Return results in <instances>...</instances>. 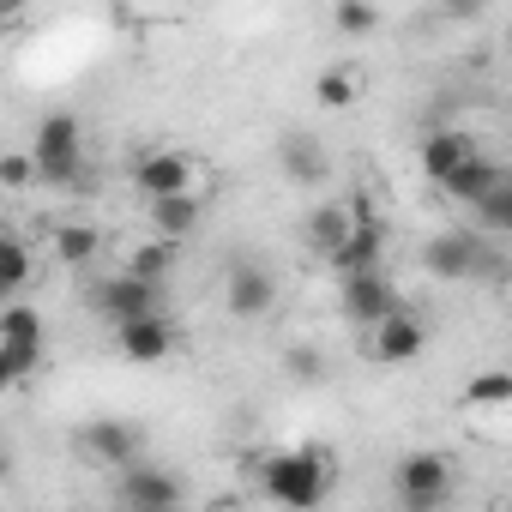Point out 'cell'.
<instances>
[{
  "mask_svg": "<svg viewBox=\"0 0 512 512\" xmlns=\"http://www.w3.org/2000/svg\"><path fill=\"white\" fill-rule=\"evenodd\" d=\"M169 350H175V326H169L163 314L121 326V356H127V362H163Z\"/></svg>",
  "mask_w": 512,
  "mask_h": 512,
  "instance_id": "cell-16",
  "label": "cell"
},
{
  "mask_svg": "<svg viewBox=\"0 0 512 512\" xmlns=\"http://www.w3.org/2000/svg\"><path fill=\"white\" fill-rule=\"evenodd\" d=\"M422 266L434 272V278H482V272H500L494 260H488V247H482V235L476 229H446V235H434L428 247H422Z\"/></svg>",
  "mask_w": 512,
  "mask_h": 512,
  "instance_id": "cell-5",
  "label": "cell"
},
{
  "mask_svg": "<svg viewBox=\"0 0 512 512\" xmlns=\"http://www.w3.org/2000/svg\"><path fill=\"white\" fill-rule=\"evenodd\" d=\"M464 404H470V410H500V404H512V374H506V368H482V374H470Z\"/></svg>",
  "mask_w": 512,
  "mask_h": 512,
  "instance_id": "cell-22",
  "label": "cell"
},
{
  "mask_svg": "<svg viewBox=\"0 0 512 512\" xmlns=\"http://www.w3.org/2000/svg\"><path fill=\"white\" fill-rule=\"evenodd\" d=\"M145 217H151V235L175 247L181 235H193V229H199V217H205V199H199V193H181V199H157V205H145Z\"/></svg>",
  "mask_w": 512,
  "mask_h": 512,
  "instance_id": "cell-15",
  "label": "cell"
},
{
  "mask_svg": "<svg viewBox=\"0 0 512 512\" xmlns=\"http://www.w3.org/2000/svg\"><path fill=\"white\" fill-rule=\"evenodd\" d=\"M0 350H43V314L31 302H13L0 314Z\"/></svg>",
  "mask_w": 512,
  "mask_h": 512,
  "instance_id": "cell-20",
  "label": "cell"
},
{
  "mask_svg": "<svg viewBox=\"0 0 512 512\" xmlns=\"http://www.w3.org/2000/svg\"><path fill=\"white\" fill-rule=\"evenodd\" d=\"M422 344H428V326H422L410 308H398L386 326H374V332H368V356H374V362H386V368H392V362L422 356Z\"/></svg>",
  "mask_w": 512,
  "mask_h": 512,
  "instance_id": "cell-12",
  "label": "cell"
},
{
  "mask_svg": "<svg viewBox=\"0 0 512 512\" xmlns=\"http://www.w3.org/2000/svg\"><path fill=\"white\" fill-rule=\"evenodd\" d=\"M49 253H55L61 266L85 272L97 253H103V235H97V223H55V229H49Z\"/></svg>",
  "mask_w": 512,
  "mask_h": 512,
  "instance_id": "cell-17",
  "label": "cell"
},
{
  "mask_svg": "<svg viewBox=\"0 0 512 512\" xmlns=\"http://www.w3.org/2000/svg\"><path fill=\"white\" fill-rule=\"evenodd\" d=\"M476 235H512V175L476 205Z\"/></svg>",
  "mask_w": 512,
  "mask_h": 512,
  "instance_id": "cell-24",
  "label": "cell"
},
{
  "mask_svg": "<svg viewBox=\"0 0 512 512\" xmlns=\"http://www.w3.org/2000/svg\"><path fill=\"white\" fill-rule=\"evenodd\" d=\"M500 181H506V169H500V163H488V157L476 151V157H470V163L446 181V199H458V205H470V211H476V205H482Z\"/></svg>",
  "mask_w": 512,
  "mask_h": 512,
  "instance_id": "cell-18",
  "label": "cell"
},
{
  "mask_svg": "<svg viewBox=\"0 0 512 512\" xmlns=\"http://www.w3.org/2000/svg\"><path fill=\"white\" fill-rule=\"evenodd\" d=\"M260 482H266V494H272L278 506H290V512H320L326 494H332V464H326V452L296 446V452H272V458L260 464Z\"/></svg>",
  "mask_w": 512,
  "mask_h": 512,
  "instance_id": "cell-1",
  "label": "cell"
},
{
  "mask_svg": "<svg viewBox=\"0 0 512 512\" xmlns=\"http://www.w3.org/2000/svg\"><path fill=\"white\" fill-rule=\"evenodd\" d=\"M0 181H7L13 193H25L31 181H43V169H37V157H25V151H7V157H0Z\"/></svg>",
  "mask_w": 512,
  "mask_h": 512,
  "instance_id": "cell-27",
  "label": "cell"
},
{
  "mask_svg": "<svg viewBox=\"0 0 512 512\" xmlns=\"http://www.w3.org/2000/svg\"><path fill=\"white\" fill-rule=\"evenodd\" d=\"M37 362H43V350H0V386H19Z\"/></svg>",
  "mask_w": 512,
  "mask_h": 512,
  "instance_id": "cell-29",
  "label": "cell"
},
{
  "mask_svg": "<svg viewBox=\"0 0 512 512\" xmlns=\"http://www.w3.org/2000/svg\"><path fill=\"white\" fill-rule=\"evenodd\" d=\"M121 494H127V506H175L181 500V482L169 470H157V464H133L127 482H121Z\"/></svg>",
  "mask_w": 512,
  "mask_h": 512,
  "instance_id": "cell-19",
  "label": "cell"
},
{
  "mask_svg": "<svg viewBox=\"0 0 512 512\" xmlns=\"http://www.w3.org/2000/svg\"><path fill=\"white\" fill-rule=\"evenodd\" d=\"M470 157H476V139H470V133H458V127H434V133L422 139V175H428V181H440V187H446Z\"/></svg>",
  "mask_w": 512,
  "mask_h": 512,
  "instance_id": "cell-13",
  "label": "cell"
},
{
  "mask_svg": "<svg viewBox=\"0 0 512 512\" xmlns=\"http://www.w3.org/2000/svg\"><path fill=\"white\" fill-rule=\"evenodd\" d=\"M356 205H362V223H356V235L344 241V253L332 260V272L338 278H362V272H380V253H386V223L374 217V205L356 193Z\"/></svg>",
  "mask_w": 512,
  "mask_h": 512,
  "instance_id": "cell-9",
  "label": "cell"
},
{
  "mask_svg": "<svg viewBox=\"0 0 512 512\" xmlns=\"http://www.w3.org/2000/svg\"><path fill=\"white\" fill-rule=\"evenodd\" d=\"M392 488H398L404 512H434L452 494V458L446 452H404L392 470Z\"/></svg>",
  "mask_w": 512,
  "mask_h": 512,
  "instance_id": "cell-3",
  "label": "cell"
},
{
  "mask_svg": "<svg viewBox=\"0 0 512 512\" xmlns=\"http://www.w3.org/2000/svg\"><path fill=\"white\" fill-rule=\"evenodd\" d=\"M127 512H175V506H127Z\"/></svg>",
  "mask_w": 512,
  "mask_h": 512,
  "instance_id": "cell-30",
  "label": "cell"
},
{
  "mask_svg": "<svg viewBox=\"0 0 512 512\" xmlns=\"http://www.w3.org/2000/svg\"><path fill=\"white\" fill-rule=\"evenodd\" d=\"M494 512H512V500H500V506H494Z\"/></svg>",
  "mask_w": 512,
  "mask_h": 512,
  "instance_id": "cell-31",
  "label": "cell"
},
{
  "mask_svg": "<svg viewBox=\"0 0 512 512\" xmlns=\"http://www.w3.org/2000/svg\"><path fill=\"white\" fill-rule=\"evenodd\" d=\"M37 169H43V187H79L85 181V133H79V115L55 109L37 121Z\"/></svg>",
  "mask_w": 512,
  "mask_h": 512,
  "instance_id": "cell-2",
  "label": "cell"
},
{
  "mask_svg": "<svg viewBox=\"0 0 512 512\" xmlns=\"http://www.w3.org/2000/svg\"><path fill=\"white\" fill-rule=\"evenodd\" d=\"M332 25H338L344 37H368V31L380 25V13H374V7H362V0H344V7L332 13Z\"/></svg>",
  "mask_w": 512,
  "mask_h": 512,
  "instance_id": "cell-28",
  "label": "cell"
},
{
  "mask_svg": "<svg viewBox=\"0 0 512 512\" xmlns=\"http://www.w3.org/2000/svg\"><path fill=\"white\" fill-rule=\"evenodd\" d=\"M272 302H278V284H272L266 266H253V260H247V266L229 272V284H223V308H229L235 320H260Z\"/></svg>",
  "mask_w": 512,
  "mask_h": 512,
  "instance_id": "cell-11",
  "label": "cell"
},
{
  "mask_svg": "<svg viewBox=\"0 0 512 512\" xmlns=\"http://www.w3.org/2000/svg\"><path fill=\"white\" fill-rule=\"evenodd\" d=\"M169 266H175V247L169 241H145V247L127 253V278H139V284H163Z\"/></svg>",
  "mask_w": 512,
  "mask_h": 512,
  "instance_id": "cell-23",
  "label": "cell"
},
{
  "mask_svg": "<svg viewBox=\"0 0 512 512\" xmlns=\"http://www.w3.org/2000/svg\"><path fill=\"white\" fill-rule=\"evenodd\" d=\"M91 308L109 314L115 332H121V326L157 314V284H139V278H103V284H91Z\"/></svg>",
  "mask_w": 512,
  "mask_h": 512,
  "instance_id": "cell-8",
  "label": "cell"
},
{
  "mask_svg": "<svg viewBox=\"0 0 512 512\" xmlns=\"http://www.w3.org/2000/svg\"><path fill=\"white\" fill-rule=\"evenodd\" d=\"M362 97V73L356 67H326L320 79H314V103L320 109H350Z\"/></svg>",
  "mask_w": 512,
  "mask_h": 512,
  "instance_id": "cell-21",
  "label": "cell"
},
{
  "mask_svg": "<svg viewBox=\"0 0 512 512\" xmlns=\"http://www.w3.org/2000/svg\"><path fill=\"white\" fill-rule=\"evenodd\" d=\"M217 512H241V506H217Z\"/></svg>",
  "mask_w": 512,
  "mask_h": 512,
  "instance_id": "cell-32",
  "label": "cell"
},
{
  "mask_svg": "<svg viewBox=\"0 0 512 512\" xmlns=\"http://www.w3.org/2000/svg\"><path fill=\"white\" fill-rule=\"evenodd\" d=\"M338 308H344V320L350 326H362V332H374V326H386L404 302H398V290L386 284V272H362V278H344V290H338Z\"/></svg>",
  "mask_w": 512,
  "mask_h": 512,
  "instance_id": "cell-6",
  "label": "cell"
},
{
  "mask_svg": "<svg viewBox=\"0 0 512 512\" xmlns=\"http://www.w3.org/2000/svg\"><path fill=\"white\" fill-rule=\"evenodd\" d=\"M356 223H362L356 193H350V199H326V205H314V217H308V247L326 253V260H338L344 241L356 235Z\"/></svg>",
  "mask_w": 512,
  "mask_h": 512,
  "instance_id": "cell-10",
  "label": "cell"
},
{
  "mask_svg": "<svg viewBox=\"0 0 512 512\" xmlns=\"http://www.w3.org/2000/svg\"><path fill=\"white\" fill-rule=\"evenodd\" d=\"M284 374H290V380H302V386H320L326 356H320L314 344H290V350H284Z\"/></svg>",
  "mask_w": 512,
  "mask_h": 512,
  "instance_id": "cell-26",
  "label": "cell"
},
{
  "mask_svg": "<svg viewBox=\"0 0 512 512\" xmlns=\"http://www.w3.org/2000/svg\"><path fill=\"white\" fill-rule=\"evenodd\" d=\"M139 446H145L139 428L121 422V416H97V422L79 428V452L97 458V464H115V470H133V464H139Z\"/></svg>",
  "mask_w": 512,
  "mask_h": 512,
  "instance_id": "cell-7",
  "label": "cell"
},
{
  "mask_svg": "<svg viewBox=\"0 0 512 512\" xmlns=\"http://www.w3.org/2000/svg\"><path fill=\"white\" fill-rule=\"evenodd\" d=\"M278 163H284V175H290L296 187H320L326 169H332L314 133H284V139H278Z\"/></svg>",
  "mask_w": 512,
  "mask_h": 512,
  "instance_id": "cell-14",
  "label": "cell"
},
{
  "mask_svg": "<svg viewBox=\"0 0 512 512\" xmlns=\"http://www.w3.org/2000/svg\"><path fill=\"white\" fill-rule=\"evenodd\" d=\"M193 181H199V163H193L187 151H175V145H157V151H145V157L133 163V187L145 193V205L181 199V193H193Z\"/></svg>",
  "mask_w": 512,
  "mask_h": 512,
  "instance_id": "cell-4",
  "label": "cell"
},
{
  "mask_svg": "<svg viewBox=\"0 0 512 512\" xmlns=\"http://www.w3.org/2000/svg\"><path fill=\"white\" fill-rule=\"evenodd\" d=\"M0 284H7V290H25L31 284V247L19 235L0 241Z\"/></svg>",
  "mask_w": 512,
  "mask_h": 512,
  "instance_id": "cell-25",
  "label": "cell"
}]
</instances>
